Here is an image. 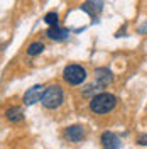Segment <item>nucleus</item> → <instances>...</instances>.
<instances>
[{"instance_id": "11", "label": "nucleus", "mask_w": 147, "mask_h": 149, "mask_svg": "<svg viewBox=\"0 0 147 149\" xmlns=\"http://www.w3.org/2000/svg\"><path fill=\"white\" fill-rule=\"evenodd\" d=\"M44 51V44L41 42V41H34V42H31L27 47V54L29 56H37V54H41Z\"/></svg>"}, {"instance_id": "13", "label": "nucleus", "mask_w": 147, "mask_h": 149, "mask_svg": "<svg viewBox=\"0 0 147 149\" xmlns=\"http://www.w3.org/2000/svg\"><path fill=\"white\" fill-rule=\"evenodd\" d=\"M137 142L140 146H147V134H142V136H139Z\"/></svg>"}, {"instance_id": "8", "label": "nucleus", "mask_w": 147, "mask_h": 149, "mask_svg": "<svg viewBox=\"0 0 147 149\" xmlns=\"http://www.w3.org/2000/svg\"><path fill=\"white\" fill-rule=\"evenodd\" d=\"M103 9V0H86L81 5V10H85L86 14H90L92 17H96Z\"/></svg>"}, {"instance_id": "10", "label": "nucleus", "mask_w": 147, "mask_h": 149, "mask_svg": "<svg viewBox=\"0 0 147 149\" xmlns=\"http://www.w3.org/2000/svg\"><path fill=\"white\" fill-rule=\"evenodd\" d=\"M5 119L9 122H12V124H19V122L24 120V112H22V109L20 107H9L7 110H5Z\"/></svg>"}, {"instance_id": "7", "label": "nucleus", "mask_w": 147, "mask_h": 149, "mask_svg": "<svg viewBox=\"0 0 147 149\" xmlns=\"http://www.w3.org/2000/svg\"><path fill=\"white\" fill-rule=\"evenodd\" d=\"M112 80H113V74L108 68H96L95 70V81L96 85H100V86H107L108 83H112Z\"/></svg>"}, {"instance_id": "1", "label": "nucleus", "mask_w": 147, "mask_h": 149, "mask_svg": "<svg viewBox=\"0 0 147 149\" xmlns=\"http://www.w3.org/2000/svg\"><path fill=\"white\" fill-rule=\"evenodd\" d=\"M117 105V97L113 93H108V92H101V93H96L90 100V110L98 113V115H103V113H108L115 109Z\"/></svg>"}, {"instance_id": "3", "label": "nucleus", "mask_w": 147, "mask_h": 149, "mask_svg": "<svg viewBox=\"0 0 147 149\" xmlns=\"http://www.w3.org/2000/svg\"><path fill=\"white\" fill-rule=\"evenodd\" d=\"M63 78L69 85H81L86 80V70L80 65H68L63 71Z\"/></svg>"}, {"instance_id": "6", "label": "nucleus", "mask_w": 147, "mask_h": 149, "mask_svg": "<svg viewBox=\"0 0 147 149\" xmlns=\"http://www.w3.org/2000/svg\"><path fill=\"white\" fill-rule=\"evenodd\" d=\"M64 137L69 142H80V141L85 139V127H81V125H71V127H68L64 132Z\"/></svg>"}, {"instance_id": "9", "label": "nucleus", "mask_w": 147, "mask_h": 149, "mask_svg": "<svg viewBox=\"0 0 147 149\" xmlns=\"http://www.w3.org/2000/svg\"><path fill=\"white\" fill-rule=\"evenodd\" d=\"M46 36L49 37V39H53V41H64V39H68V36H69V31L59 27V26H53V27L47 29Z\"/></svg>"}, {"instance_id": "14", "label": "nucleus", "mask_w": 147, "mask_h": 149, "mask_svg": "<svg viewBox=\"0 0 147 149\" xmlns=\"http://www.w3.org/2000/svg\"><path fill=\"white\" fill-rule=\"evenodd\" d=\"M146 31H147V22H146V24H144V26H142L140 29H139V32H140V34H144Z\"/></svg>"}, {"instance_id": "4", "label": "nucleus", "mask_w": 147, "mask_h": 149, "mask_svg": "<svg viewBox=\"0 0 147 149\" xmlns=\"http://www.w3.org/2000/svg\"><path fill=\"white\" fill-rule=\"evenodd\" d=\"M42 93H44V86H42V85H34V86H31L27 92L24 93V103H26V105H34L36 102H41Z\"/></svg>"}, {"instance_id": "12", "label": "nucleus", "mask_w": 147, "mask_h": 149, "mask_svg": "<svg viewBox=\"0 0 147 149\" xmlns=\"http://www.w3.org/2000/svg\"><path fill=\"white\" fill-rule=\"evenodd\" d=\"M58 14L56 12H49V14H46L44 15V22H46L49 27H53V26H58Z\"/></svg>"}, {"instance_id": "5", "label": "nucleus", "mask_w": 147, "mask_h": 149, "mask_svg": "<svg viewBox=\"0 0 147 149\" xmlns=\"http://www.w3.org/2000/svg\"><path fill=\"white\" fill-rule=\"evenodd\" d=\"M101 146H103V149H120L122 141L115 132L107 130V132L101 134Z\"/></svg>"}, {"instance_id": "2", "label": "nucleus", "mask_w": 147, "mask_h": 149, "mask_svg": "<svg viewBox=\"0 0 147 149\" xmlns=\"http://www.w3.org/2000/svg\"><path fill=\"white\" fill-rule=\"evenodd\" d=\"M64 102V92L59 85H51L44 88V93L41 97V103L47 110H54L58 107H61V103Z\"/></svg>"}]
</instances>
